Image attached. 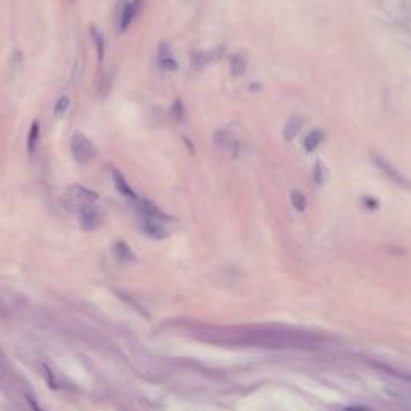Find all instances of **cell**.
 <instances>
[{"label": "cell", "instance_id": "30bf717a", "mask_svg": "<svg viewBox=\"0 0 411 411\" xmlns=\"http://www.w3.org/2000/svg\"><path fill=\"white\" fill-rule=\"evenodd\" d=\"M158 61H159V66L166 71H177L178 69V63L175 61L174 55L170 53V48L167 44H159Z\"/></svg>", "mask_w": 411, "mask_h": 411}, {"label": "cell", "instance_id": "277c9868", "mask_svg": "<svg viewBox=\"0 0 411 411\" xmlns=\"http://www.w3.org/2000/svg\"><path fill=\"white\" fill-rule=\"evenodd\" d=\"M371 159L376 164V167L379 169L392 183H395L397 186H401V188H411L409 180L403 174H400V172L385 158H382V156H379V154H371Z\"/></svg>", "mask_w": 411, "mask_h": 411}, {"label": "cell", "instance_id": "ba28073f", "mask_svg": "<svg viewBox=\"0 0 411 411\" xmlns=\"http://www.w3.org/2000/svg\"><path fill=\"white\" fill-rule=\"evenodd\" d=\"M137 205H138V211L142 212V216L145 217H151V219H156V220H170V216H167L166 212L162 209H159L158 205L154 202H151L150 199H143V198H138L137 201Z\"/></svg>", "mask_w": 411, "mask_h": 411}, {"label": "cell", "instance_id": "8992f818", "mask_svg": "<svg viewBox=\"0 0 411 411\" xmlns=\"http://www.w3.org/2000/svg\"><path fill=\"white\" fill-rule=\"evenodd\" d=\"M140 230L143 232V235H146L148 238H153V240H164L169 235L167 228L162 225L161 220L145 216L140 219Z\"/></svg>", "mask_w": 411, "mask_h": 411}, {"label": "cell", "instance_id": "9a60e30c", "mask_svg": "<svg viewBox=\"0 0 411 411\" xmlns=\"http://www.w3.org/2000/svg\"><path fill=\"white\" fill-rule=\"evenodd\" d=\"M90 34H92V40H93L95 48H96V52H98V60L103 61V56H105V39H103V34L96 29L95 24H92V26H90Z\"/></svg>", "mask_w": 411, "mask_h": 411}, {"label": "cell", "instance_id": "52a82bcc", "mask_svg": "<svg viewBox=\"0 0 411 411\" xmlns=\"http://www.w3.org/2000/svg\"><path fill=\"white\" fill-rule=\"evenodd\" d=\"M143 7V0H132V2H127L122 7V13H121V20H119V29L126 31L130 23L135 20V16L138 15V12L142 10Z\"/></svg>", "mask_w": 411, "mask_h": 411}, {"label": "cell", "instance_id": "3957f363", "mask_svg": "<svg viewBox=\"0 0 411 411\" xmlns=\"http://www.w3.org/2000/svg\"><path fill=\"white\" fill-rule=\"evenodd\" d=\"M77 216H79L80 228L84 230V232H93V230H96L101 225L105 214H103V209L100 208V205L90 204V205H87V208L80 209L77 212Z\"/></svg>", "mask_w": 411, "mask_h": 411}, {"label": "cell", "instance_id": "7c38bea8", "mask_svg": "<svg viewBox=\"0 0 411 411\" xmlns=\"http://www.w3.org/2000/svg\"><path fill=\"white\" fill-rule=\"evenodd\" d=\"M302 126H303V119L300 116H292V118L287 119V122H286L284 127H283V137H284V140H287V142H289V140H292L295 135L300 132Z\"/></svg>", "mask_w": 411, "mask_h": 411}, {"label": "cell", "instance_id": "7402d4cb", "mask_svg": "<svg viewBox=\"0 0 411 411\" xmlns=\"http://www.w3.org/2000/svg\"><path fill=\"white\" fill-rule=\"evenodd\" d=\"M363 205H365L366 211H376L379 204H377V201L374 198H368V196H366V198H363Z\"/></svg>", "mask_w": 411, "mask_h": 411}, {"label": "cell", "instance_id": "603a6c76", "mask_svg": "<svg viewBox=\"0 0 411 411\" xmlns=\"http://www.w3.org/2000/svg\"><path fill=\"white\" fill-rule=\"evenodd\" d=\"M342 411H373V409L368 406H361V405H352V406H345Z\"/></svg>", "mask_w": 411, "mask_h": 411}, {"label": "cell", "instance_id": "8fae6325", "mask_svg": "<svg viewBox=\"0 0 411 411\" xmlns=\"http://www.w3.org/2000/svg\"><path fill=\"white\" fill-rule=\"evenodd\" d=\"M216 142L220 148H224V150H228L230 151V156L232 158H236V154H238V142L235 138L230 137V134L224 132V130H219V132L216 134Z\"/></svg>", "mask_w": 411, "mask_h": 411}, {"label": "cell", "instance_id": "7a4b0ae2", "mask_svg": "<svg viewBox=\"0 0 411 411\" xmlns=\"http://www.w3.org/2000/svg\"><path fill=\"white\" fill-rule=\"evenodd\" d=\"M71 153L77 164H90L95 158V146L84 134L76 130L71 137Z\"/></svg>", "mask_w": 411, "mask_h": 411}, {"label": "cell", "instance_id": "44dd1931", "mask_svg": "<svg viewBox=\"0 0 411 411\" xmlns=\"http://www.w3.org/2000/svg\"><path fill=\"white\" fill-rule=\"evenodd\" d=\"M170 114H172V118H174V121L177 122V124H180V122L183 121V114H185L183 103L180 100H175L174 105H172V108H170Z\"/></svg>", "mask_w": 411, "mask_h": 411}, {"label": "cell", "instance_id": "d6986e66", "mask_svg": "<svg viewBox=\"0 0 411 411\" xmlns=\"http://www.w3.org/2000/svg\"><path fill=\"white\" fill-rule=\"evenodd\" d=\"M291 202L294 205V209H297L300 212H303V211H305V208H307L305 196H303V193L299 191V190H292L291 191Z\"/></svg>", "mask_w": 411, "mask_h": 411}, {"label": "cell", "instance_id": "e0dca14e", "mask_svg": "<svg viewBox=\"0 0 411 411\" xmlns=\"http://www.w3.org/2000/svg\"><path fill=\"white\" fill-rule=\"evenodd\" d=\"M246 60L243 58L241 55H233L232 58H230V71H232L233 76H241L246 71Z\"/></svg>", "mask_w": 411, "mask_h": 411}, {"label": "cell", "instance_id": "2e32d148", "mask_svg": "<svg viewBox=\"0 0 411 411\" xmlns=\"http://www.w3.org/2000/svg\"><path fill=\"white\" fill-rule=\"evenodd\" d=\"M39 134H40L39 121H32V124L29 127V134H28V151L29 153L36 151V146L39 142Z\"/></svg>", "mask_w": 411, "mask_h": 411}, {"label": "cell", "instance_id": "ac0fdd59", "mask_svg": "<svg viewBox=\"0 0 411 411\" xmlns=\"http://www.w3.org/2000/svg\"><path fill=\"white\" fill-rule=\"evenodd\" d=\"M314 178H315V183L318 186H323L328 180V167L323 161H317L315 164V169H314Z\"/></svg>", "mask_w": 411, "mask_h": 411}, {"label": "cell", "instance_id": "4fadbf2b", "mask_svg": "<svg viewBox=\"0 0 411 411\" xmlns=\"http://www.w3.org/2000/svg\"><path fill=\"white\" fill-rule=\"evenodd\" d=\"M113 251H114V256H116L122 262H132V260H135V256H134L132 249H130L124 241H118L116 244H114Z\"/></svg>", "mask_w": 411, "mask_h": 411}, {"label": "cell", "instance_id": "5bb4252c", "mask_svg": "<svg viewBox=\"0 0 411 411\" xmlns=\"http://www.w3.org/2000/svg\"><path fill=\"white\" fill-rule=\"evenodd\" d=\"M323 142V132L322 130H312V132L305 137L303 140V148H305V151H314L318 148V145Z\"/></svg>", "mask_w": 411, "mask_h": 411}, {"label": "cell", "instance_id": "5b68a950", "mask_svg": "<svg viewBox=\"0 0 411 411\" xmlns=\"http://www.w3.org/2000/svg\"><path fill=\"white\" fill-rule=\"evenodd\" d=\"M224 55H225V45H217L216 48H212V50L199 52L198 55H194V58H193V68L201 71L204 68H208L209 64L222 60L224 58Z\"/></svg>", "mask_w": 411, "mask_h": 411}, {"label": "cell", "instance_id": "6da1fadb", "mask_svg": "<svg viewBox=\"0 0 411 411\" xmlns=\"http://www.w3.org/2000/svg\"><path fill=\"white\" fill-rule=\"evenodd\" d=\"M98 193L82 185H69L61 194L63 205L71 212H79L80 209L87 208L90 204H95L98 201Z\"/></svg>", "mask_w": 411, "mask_h": 411}, {"label": "cell", "instance_id": "9c48e42d", "mask_svg": "<svg viewBox=\"0 0 411 411\" xmlns=\"http://www.w3.org/2000/svg\"><path fill=\"white\" fill-rule=\"evenodd\" d=\"M111 172H113V182H114V186H116V190L122 194V196H126V198H129V199H132V201H137L138 199V196L135 194V191L132 190V188L129 186V183H127V180L124 178V175L121 174V172L118 170V169H111Z\"/></svg>", "mask_w": 411, "mask_h": 411}, {"label": "cell", "instance_id": "ffe728a7", "mask_svg": "<svg viewBox=\"0 0 411 411\" xmlns=\"http://www.w3.org/2000/svg\"><path fill=\"white\" fill-rule=\"evenodd\" d=\"M69 96L66 95H63L61 98H58V101L55 103V116L56 118H63L64 114H66V111L69 110Z\"/></svg>", "mask_w": 411, "mask_h": 411}]
</instances>
